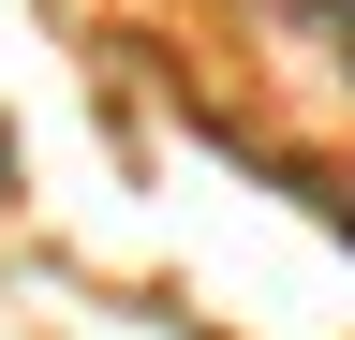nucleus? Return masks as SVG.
Returning <instances> with one entry per match:
<instances>
[]
</instances>
